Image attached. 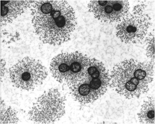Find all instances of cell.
<instances>
[{
  "label": "cell",
  "instance_id": "obj_1",
  "mask_svg": "<svg viewBox=\"0 0 155 124\" xmlns=\"http://www.w3.org/2000/svg\"><path fill=\"white\" fill-rule=\"evenodd\" d=\"M30 6L34 30L42 42L57 46L70 40L77 22L67 1H33Z\"/></svg>",
  "mask_w": 155,
  "mask_h": 124
},
{
  "label": "cell",
  "instance_id": "obj_2",
  "mask_svg": "<svg viewBox=\"0 0 155 124\" xmlns=\"http://www.w3.org/2000/svg\"><path fill=\"white\" fill-rule=\"evenodd\" d=\"M153 63L134 59L117 63L110 75V84L117 93L128 99L146 93L153 80Z\"/></svg>",
  "mask_w": 155,
  "mask_h": 124
},
{
  "label": "cell",
  "instance_id": "obj_3",
  "mask_svg": "<svg viewBox=\"0 0 155 124\" xmlns=\"http://www.w3.org/2000/svg\"><path fill=\"white\" fill-rule=\"evenodd\" d=\"M110 85V75L105 65L100 61L91 58L82 77L68 86L75 100L86 105L100 98Z\"/></svg>",
  "mask_w": 155,
  "mask_h": 124
},
{
  "label": "cell",
  "instance_id": "obj_4",
  "mask_svg": "<svg viewBox=\"0 0 155 124\" xmlns=\"http://www.w3.org/2000/svg\"><path fill=\"white\" fill-rule=\"evenodd\" d=\"M146 8L144 4L137 5L131 13L119 22L116 35L122 42L135 44L145 38L151 24V18L145 12Z\"/></svg>",
  "mask_w": 155,
  "mask_h": 124
},
{
  "label": "cell",
  "instance_id": "obj_5",
  "mask_svg": "<svg viewBox=\"0 0 155 124\" xmlns=\"http://www.w3.org/2000/svg\"><path fill=\"white\" fill-rule=\"evenodd\" d=\"M65 113V98L59 90L51 88L36 99L29 112V119L40 123L58 121Z\"/></svg>",
  "mask_w": 155,
  "mask_h": 124
},
{
  "label": "cell",
  "instance_id": "obj_6",
  "mask_svg": "<svg viewBox=\"0 0 155 124\" xmlns=\"http://www.w3.org/2000/svg\"><path fill=\"white\" fill-rule=\"evenodd\" d=\"M9 75L15 87L29 91L42 83L47 78V71L39 61L26 57L11 67Z\"/></svg>",
  "mask_w": 155,
  "mask_h": 124
},
{
  "label": "cell",
  "instance_id": "obj_7",
  "mask_svg": "<svg viewBox=\"0 0 155 124\" xmlns=\"http://www.w3.org/2000/svg\"><path fill=\"white\" fill-rule=\"evenodd\" d=\"M90 12L103 22H119L128 14L129 4L126 1H92L88 4Z\"/></svg>",
  "mask_w": 155,
  "mask_h": 124
},
{
  "label": "cell",
  "instance_id": "obj_8",
  "mask_svg": "<svg viewBox=\"0 0 155 124\" xmlns=\"http://www.w3.org/2000/svg\"><path fill=\"white\" fill-rule=\"evenodd\" d=\"M33 1H1V25L12 22L24 13Z\"/></svg>",
  "mask_w": 155,
  "mask_h": 124
},
{
  "label": "cell",
  "instance_id": "obj_9",
  "mask_svg": "<svg viewBox=\"0 0 155 124\" xmlns=\"http://www.w3.org/2000/svg\"><path fill=\"white\" fill-rule=\"evenodd\" d=\"M71 69L70 53H62L52 59L50 70L53 77L59 82L66 84Z\"/></svg>",
  "mask_w": 155,
  "mask_h": 124
},
{
  "label": "cell",
  "instance_id": "obj_10",
  "mask_svg": "<svg viewBox=\"0 0 155 124\" xmlns=\"http://www.w3.org/2000/svg\"><path fill=\"white\" fill-rule=\"evenodd\" d=\"M71 69L66 83L68 86L79 80L84 75L90 60V57L78 52L70 53Z\"/></svg>",
  "mask_w": 155,
  "mask_h": 124
},
{
  "label": "cell",
  "instance_id": "obj_11",
  "mask_svg": "<svg viewBox=\"0 0 155 124\" xmlns=\"http://www.w3.org/2000/svg\"><path fill=\"white\" fill-rule=\"evenodd\" d=\"M155 101L149 97L144 101L138 114L139 122L143 124L155 123Z\"/></svg>",
  "mask_w": 155,
  "mask_h": 124
},
{
  "label": "cell",
  "instance_id": "obj_12",
  "mask_svg": "<svg viewBox=\"0 0 155 124\" xmlns=\"http://www.w3.org/2000/svg\"><path fill=\"white\" fill-rule=\"evenodd\" d=\"M1 102V123H15L19 119L16 113L12 108Z\"/></svg>",
  "mask_w": 155,
  "mask_h": 124
},
{
  "label": "cell",
  "instance_id": "obj_13",
  "mask_svg": "<svg viewBox=\"0 0 155 124\" xmlns=\"http://www.w3.org/2000/svg\"><path fill=\"white\" fill-rule=\"evenodd\" d=\"M146 54L152 63H154V36L150 34L146 40Z\"/></svg>",
  "mask_w": 155,
  "mask_h": 124
},
{
  "label": "cell",
  "instance_id": "obj_14",
  "mask_svg": "<svg viewBox=\"0 0 155 124\" xmlns=\"http://www.w3.org/2000/svg\"><path fill=\"white\" fill-rule=\"evenodd\" d=\"M1 77H2V76L4 75L5 70V63L4 61L2 60H1Z\"/></svg>",
  "mask_w": 155,
  "mask_h": 124
}]
</instances>
